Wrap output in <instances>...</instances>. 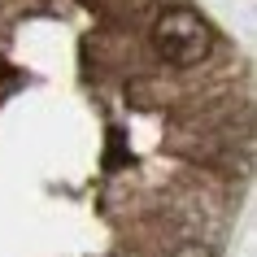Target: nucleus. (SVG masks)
<instances>
[{
  "label": "nucleus",
  "instance_id": "nucleus-1",
  "mask_svg": "<svg viewBox=\"0 0 257 257\" xmlns=\"http://www.w3.org/2000/svg\"><path fill=\"white\" fill-rule=\"evenodd\" d=\"M149 48L170 70H196L218 53V31L209 27V18H201V9H192L188 0H175L153 18Z\"/></svg>",
  "mask_w": 257,
  "mask_h": 257
},
{
  "label": "nucleus",
  "instance_id": "nucleus-2",
  "mask_svg": "<svg viewBox=\"0 0 257 257\" xmlns=\"http://www.w3.org/2000/svg\"><path fill=\"white\" fill-rule=\"evenodd\" d=\"M166 257H218V248L209 240H179V244H170Z\"/></svg>",
  "mask_w": 257,
  "mask_h": 257
}]
</instances>
